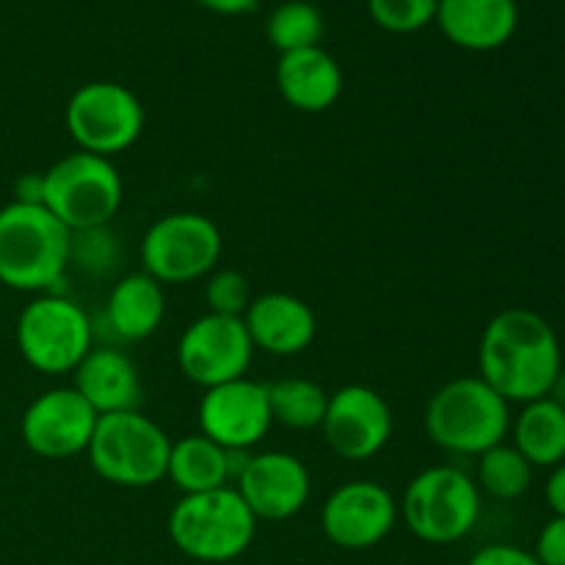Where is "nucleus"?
<instances>
[{
    "instance_id": "obj_1",
    "label": "nucleus",
    "mask_w": 565,
    "mask_h": 565,
    "mask_svg": "<svg viewBox=\"0 0 565 565\" xmlns=\"http://www.w3.org/2000/svg\"><path fill=\"white\" fill-rule=\"evenodd\" d=\"M480 379L508 403L550 397L563 375L555 329L533 309L513 307L494 315L478 348Z\"/></svg>"
},
{
    "instance_id": "obj_2",
    "label": "nucleus",
    "mask_w": 565,
    "mask_h": 565,
    "mask_svg": "<svg viewBox=\"0 0 565 565\" xmlns=\"http://www.w3.org/2000/svg\"><path fill=\"white\" fill-rule=\"evenodd\" d=\"M72 232L44 204L0 210V285L17 292H53L70 270Z\"/></svg>"
},
{
    "instance_id": "obj_3",
    "label": "nucleus",
    "mask_w": 565,
    "mask_h": 565,
    "mask_svg": "<svg viewBox=\"0 0 565 565\" xmlns=\"http://www.w3.org/2000/svg\"><path fill=\"white\" fill-rule=\"evenodd\" d=\"M425 436L452 456H480L511 434V403L480 375L447 381L425 406Z\"/></svg>"
},
{
    "instance_id": "obj_4",
    "label": "nucleus",
    "mask_w": 565,
    "mask_h": 565,
    "mask_svg": "<svg viewBox=\"0 0 565 565\" xmlns=\"http://www.w3.org/2000/svg\"><path fill=\"white\" fill-rule=\"evenodd\" d=\"M257 519L235 486L182 494L169 513V539L196 563H232L252 546Z\"/></svg>"
},
{
    "instance_id": "obj_5",
    "label": "nucleus",
    "mask_w": 565,
    "mask_h": 565,
    "mask_svg": "<svg viewBox=\"0 0 565 565\" xmlns=\"http://www.w3.org/2000/svg\"><path fill=\"white\" fill-rule=\"evenodd\" d=\"M397 508L408 533L434 546L467 539L483 511L478 483L458 467L423 469L408 480Z\"/></svg>"
},
{
    "instance_id": "obj_6",
    "label": "nucleus",
    "mask_w": 565,
    "mask_h": 565,
    "mask_svg": "<svg viewBox=\"0 0 565 565\" xmlns=\"http://www.w3.org/2000/svg\"><path fill=\"white\" fill-rule=\"evenodd\" d=\"M171 439L141 412L105 414L88 441V463L105 483L121 489H149L166 480Z\"/></svg>"
},
{
    "instance_id": "obj_7",
    "label": "nucleus",
    "mask_w": 565,
    "mask_h": 565,
    "mask_svg": "<svg viewBox=\"0 0 565 565\" xmlns=\"http://www.w3.org/2000/svg\"><path fill=\"white\" fill-rule=\"evenodd\" d=\"M42 204L70 232L108 226L125 202V182L114 160L72 152L42 171Z\"/></svg>"
},
{
    "instance_id": "obj_8",
    "label": "nucleus",
    "mask_w": 565,
    "mask_h": 565,
    "mask_svg": "<svg viewBox=\"0 0 565 565\" xmlns=\"http://www.w3.org/2000/svg\"><path fill=\"white\" fill-rule=\"evenodd\" d=\"M17 348L28 367L44 375L75 373L94 348V326L86 309L58 292H39L17 318Z\"/></svg>"
},
{
    "instance_id": "obj_9",
    "label": "nucleus",
    "mask_w": 565,
    "mask_h": 565,
    "mask_svg": "<svg viewBox=\"0 0 565 565\" xmlns=\"http://www.w3.org/2000/svg\"><path fill=\"white\" fill-rule=\"evenodd\" d=\"M224 241L213 218L202 213H169L141 237V270L160 285H191L218 268Z\"/></svg>"
},
{
    "instance_id": "obj_10",
    "label": "nucleus",
    "mask_w": 565,
    "mask_h": 565,
    "mask_svg": "<svg viewBox=\"0 0 565 565\" xmlns=\"http://www.w3.org/2000/svg\"><path fill=\"white\" fill-rule=\"evenodd\" d=\"M64 121L81 152L114 160L141 138L147 114L141 99L127 86L114 81H92L72 94Z\"/></svg>"
},
{
    "instance_id": "obj_11",
    "label": "nucleus",
    "mask_w": 565,
    "mask_h": 565,
    "mask_svg": "<svg viewBox=\"0 0 565 565\" xmlns=\"http://www.w3.org/2000/svg\"><path fill=\"white\" fill-rule=\"evenodd\" d=\"M252 359L254 342L243 318L207 312L193 320L177 342L182 375L202 390L246 379Z\"/></svg>"
},
{
    "instance_id": "obj_12",
    "label": "nucleus",
    "mask_w": 565,
    "mask_h": 565,
    "mask_svg": "<svg viewBox=\"0 0 565 565\" xmlns=\"http://www.w3.org/2000/svg\"><path fill=\"white\" fill-rule=\"evenodd\" d=\"M395 417L381 392L364 384L340 386L329 395L320 430L334 456L345 461H370L392 439Z\"/></svg>"
},
{
    "instance_id": "obj_13",
    "label": "nucleus",
    "mask_w": 565,
    "mask_h": 565,
    "mask_svg": "<svg viewBox=\"0 0 565 565\" xmlns=\"http://www.w3.org/2000/svg\"><path fill=\"white\" fill-rule=\"evenodd\" d=\"M99 414L75 386H55L28 403L20 436L28 450L47 461H64L88 450Z\"/></svg>"
},
{
    "instance_id": "obj_14",
    "label": "nucleus",
    "mask_w": 565,
    "mask_h": 565,
    "mask_svg": "<svg viewBox=\"0 0 565 565\" xmlns=\"http://www.w3.org/2000/svg\"><path fill=\"white\" fill-rule=\"evenodd\" d=\"M401 519L392 491L375 480H351L334 489L320 511V527L334 546L364 552L390 539Z\"/></svg>"
},
{
    "instance_id": "obj_15",
    "label": "nucleus",
    "mask_w": 565,
    "mask_h": 565,
    "mask_svg": "<svg viewBox=\"0 0 565 565\" xmlns=\"http://www.w3.org/2000/svg\"><path fill=\"white\" fill-rule=\"evenodd\" d=\"M274 425L268 403V384L237 379L210 386L199 401V434L213 439L224 450L252 452Z\"/></svg>"
},
{
    "instance_id": "obj_16",
    "label": "nucleus",
    "mask_w": 565,
    "mask_h": 565,
    "mask_svg": "<svg viewBox=\"0 0 565 565\" xmlns=\"http://www.w3.org/2000/svg\"><path fill=\"white\" fill-rule=\"evenodd\" d=\"M235 491L257 522H287L303 511L312 494L307 463L285 450H263L248 456Z\"/></svg>"
},
{
    "instance_id": "obj_17",
    "label": "nucleus",
    "mask_w": 565,
    "mask_h": 565,
    "mask_svg": "<svg viewBox=\"0 0 565 565\" xmlns=\"http://www.w3.org/2000/svg\"><path fill=\"white\" fill-rule=\"evenodd\" d=\"M254 351L270 356H298L312 345L318 334V318L303 298L290 292H263L252 298L243 315Z\"/></svg>"
},
{
    "instance_id": "obj_18",
    "label": "nucleus",
    "mask_w": 565,
    "mask_h": 565,
    "mask_svg": "<svg viewBox=\"0 0 565 565\" xmlns=\"http://www.w3.org/2000/svg\"><path fill=\"white\" fill-rule=\"evenodd\" d=\"M436 25L447 42L469 53H491L519 28L516 0H439Z\"/></svg>"
},
{
    "instance_id": "obj_19",
    "label": "nucleus",
    "mask_w": 565,
    "mask_h": 565,
    "mask_svg": "<svg viewBox=\"0 0 565 565\" xmlns=\"http://www.w3.org/2000/svg\"><path fill=\"white\" fill-rule=\"evenodd\" d=\"M72 386L99 417L138 412L141 406V375L136 362L119 348L94 345L72 373Z\"/></svg>"
},
{
    "instance_id": "obj_20",
    "label": "nucleus",
    "mask_w": 565,
    "mask_h": 565,
    "mask_svg": "<svg viewBox=\"0 0 565 565\" xmlns=\"http://www.w3.org/2000/svg\"><path fill=\"white\" fill-rule=\"evenodd\" d=\"M248 456L252 452L246 450H224L204 434L182 436V439L171 441L166 478L182 494L226 489V486L237 483L241 472L246 469Z\"/></svg>"
},
{
    "instance_id": "obj_21",
    "label": "nucleus",
    "mask_w": 565,
    "mask_h": 565,
    "mask_svg": "<svg viewBox=\"0 0 565 565\" xmlns=\"http://www.w3.org/2000/svg\"><path fill=\"white\" fill-rule=\"evenodd\" d=\"M345 77L340 64L323 47L296 50L279 55L276 64V88L290 108L301 114H323L340 99Z\"/></svg>"
},
{
    "instance_id": "obj_22",
    "label": "nucleus",
    "mask_w": 565,
    "mask_h": 565,
    "mask_svg": "<svg viewBox=\"0 0 565 565\" xmlns=\"http://www.w3.org/2000/svg\"><path fill=\"white\" fill-rule=\"evenodd\" d=\"M105 326L121 342H141L160 329L166 318V292L160 281L136 270L114 281L105 301Z\"/></svg>"
},
{
    "instance_id": "obj_23",
    "label": "nucleus",
    "mask_w": 565,
    "mask_h": 565,
    "mask_svg": "<svg viewBox=\"0 0 565 565\" xmlns=\"http://www.w3.org/2000/svg\"><path fill=\"white\" fill-rule=\"evenodd\" d=\"M513 447L533 467H552L565 461V403L555 397H539L524 403L516 419H511Z\"/></svg>"
},
{
    "instance_id": "obj_24",
    "label": "nucleus",
    "mask_w": 565,
    "mask_h": 565,
    "mask_svg": "<svg viewBox=\"0 0 565 565\" xmlns=\"http://www.w3.org/2000/svg\"><path fill=\"white\" fill-rule=\"evenodd\" d=\"M268 403L274 423L290 430H312L323 425L329 392L309 379H281L268 384Z\"/></svg>"
},
{
    "instance_id": "obj_25",
    "label": "nucleus",
    "mask_w": 565,
    "mask_h": 565,
    "mask_svg": "<svg viewBox=\"0 0 565 565\" xmlns=\"http://www.w3.org/2000/svg\"><path fill=\"white\" fill-rule=\"evenodd\" d=\"M265 33H268L270 47L279 50V55L320 47L326 33L323 11L309 0H285L270 11Z\"/></svg>"
},
{
    "instance_id": "obj_26",
    "label": "nucleus",
    "mask_w": 565,
    "mask_h": 565,
    "mask_svg": "<svg viewBox=\"0 0 565 565\" xmlns=\"http://www.w3.org/2000/svg\"><path fill=\"white\" fill-rule=\"evenodd\" d=\"M533 463L513 445H494L478 456V489L494 500H519L533 486Z\"/></svg>"
},
{
    "instance_id": "obj_27",
    "label": "nucleus",
    "mask_w": 565,
    "mask_h": 565,
    "mask_svg": "<svg viewBox=\"0 0 565 565\" xmlns=\"http://www.w3.org/2000/svg\"><path fill=\"white\" fill-rule=\"evenodd\" d=\"M121 246L116 232L108 226L97 230L72 232L70 241V268H77L88 279H105L119 268Z\"/></svg>"
},
{
    "instance_id": "obj_28",
    "label": "nucleus",
    "mask_w": 565,
    "mask_h": 565,
    "mask_svg": "<svg viewBox=\"0 0 565 565\" xmlns=\"http://www.w3.org/2000/svg\"><path fill=\"white\" fill-rule=\"evenodd\" d=\"M439 0H367L370 20L390 33H417L436 20Z\"/></svg>"
},
{
    "instance_id": "obj_29",
    "label": "nucleus",
    "mask_w": 565,
    "mask_h": 565,
    "mask_svg": "<svg viewBox=\"0 0 565 565\" xmlns=\"http://www.w3.org/2000/svg\"><path fill=\"white\" fill-rule=\"evenodd\" d=\"M252 287L248 279L235 268H215L204 285V303L207 312L226 315V318H243L252 303Z\"/></svg>"
},
{
    "instance_id": "obj_30",
    "label": "nucleus",
    "mask_w": 565,
    "mask_h": 565,
    "mask_svg": "<svg viewBox=\"0 0 565 565\" xmlns=\"http://www.w3.org/2000/svg\"><path fill=\"white\" fill-rule=\"evenodd\" d=\"M533 555L541 565H565V516H555L544 524Z\"/></svg>"
},
{
    "instance_id": "obj_31",
    "label": "nucleus",
    "mask_w": 565,
    "mask_h": 565,
    "mask_svg": "<svg viewBox=\"0 0 565 565\" xmlns=\"http://www.w3.org/2000/svg\"><path fill=\"white\" fill-rule=\"evenodd\" d=\"M467 565H541L533 552L513 544H489L475 552Z\"/></svg>"
},
{
    "instance_id": "obj_32",
    "label": "nucleus",
    "mask_w": 565,
    "mask_h": 565,
    "mask_svg": "<svg viewBox=\"0 0 565 565\" xmlns=\"http://www.w3.org/2000/svg\"><path fill=\"white\" fill-rule=\"evenodd\" d=\"M546 505L555 511V516H565V461L557 463L546 480Z\"/></svg>"
},
{
    "instance_id": "obj_33",
    "label": "nucleus",
    "mask_w": 565,
    "mask_h": 565,
    "mask_svg": "<svg viewBox=\"0 0 565 565\" xmlns=\"http://www.w3.org/2000/svg\"><path fill=\"white\" fill-rule=\"evenodd\" d=\"M196 3L199 9L213 11V14H224V17H237V14H248L259 6V0H191Z\"/></svg>"
},
{
    "instance_id": "obj_34",
    "label": "nucleus",
    "mask_w": 565,
    "mask_h": 565,
    "mask_svg": "<svg viewBox=\"0 0 565 565\" xmlns=\"http://www.w3.org/2000/svg\"><path fill=\"white\" fill-rule=\"evenodd\" d=\"M42 191H44L42 174H22L14 185V202L42 204Z\"/></svg>"
}]
</instances>
